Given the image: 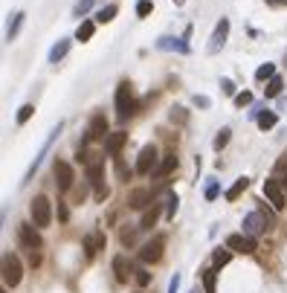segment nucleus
I'll use <instances>...</instances> for the list:
<instances>
[{"mask_svg": "<svg viewBox=\"0 0 287 293\" xmlns=\"http://www.w3.org/2000/svg\"><path fill=\"white\" fill-rule=\"evenodd\" d=\"M136 110V102H134V90H131V85L128 82H122V85L116 87V119L125 122L131 113Z\"/></svg>", "mask_w": 287, "mask_h": 293, "instance_id": "f257e3e1", "label": "nucleus"}, {"mask_svg": "<svg viewBox=\"0 0 287 293\" xmlns=\"http://www.w3.org/2000/svg\"><path fill=\"white\" fill-rule=\"evenodd\" d=\"M29 215H32L35 226H50L52 221V203L47 195H38L32 197V203H29Z\"/></svg>", "mask_w": 287, "mask_h": 293, "instance_id": "f03ea898", "label": "nucleus"}, {"mask_svg": "<svg viewBox=\"0 0 287 293\" xmlns=\"http://www.w3.org/2000/svg\"><path fill=\"white\" fill-rule=\"evenodd\" d=\"M20 276H23L20 259H17L15 253H6V256H3V285H6V288H17V285H20Z\"/></svg>", "mask_w": 287, "mask_h": 293, "instance_id": "7ed1b4c3", "label": "nucleus"}, {"mask_svg": "<svg viewBox=\"0 0 287 293\" xmlns=\"http://www.w3.org/2000/svg\"><path fill=\"white\" fill-rule=\"evenodd\" d=\"M107 137H110L107 134V116L104 113H93V119H90V125L85 131V139H82V148L87 142H93V139H107Z\"/></svg>", "mask_w": 287, "mask_h": 293, "instance_id": "20e7f679", "label": "nucleus"}, {"mask_svg": "<svg viewBox=\"0 0 287 293\" xmlns=\"http://www.w3.org/2000/svg\"><path fill=\"white\" fill-rule=\"evenodd\" d=\"M244 235H250V238H255V235H261V232H267L270 229V218L264 215V212H250L247 218H244Z\"/></svg>", "mask_w": 287, "mask_h": 293, "instance_id": "39448f33", "label": "nucleus"}, {"mask_svg": "<svg viewBox=\"0 0 287 293\" xmlns=\"http://www.w3.org/2000/svg\"><path fill=\"white\" fill-rule=\"evenodd\" d=\"M52 172H55L58 192H70V189H73V180H76V174H73V166H70V163H64V160H58V157H55V163H52Z\"/></svg>", "mask_w": 287, "mask_h": 293, "instance_id": "423d86ee", "label": "nucleus"}, {"mask_svg": "<svg viewBox=\"0 0 287 293\" xmlns=\"http://www.w3.org/2000/svg\"><path fill=\"white\" fill-rule=\"evenodd\" d=\"M264 197H267L276 209H285V203H287V192L282 189V183H279L276 177H267V180H264Z\"/></svg>", "mask_w": 287, "mask_h": 293, "instance_id": "0eeeda50", "label": "nucleus"}, {"mask_svg": "<svg viewBox=\"0 0 287 293\" xmlns=\"http://www.w3.org/2000/svg\"><path fill=\"white\" fill-rule=\"evenodd\" d=\"M163 247H166V238L157 235V238H151V241L139 250V259L145 261V264H157V261L163 259Z\"/></svg>", "mask_w": 287, "mask_h": 293, "instance_id": "6e6552de", "label": "nucleus"}, {"mask_svg": "<svg viewBox=\"0 0 287 293\" xmlns=\"http://www.w3.org/2000/svg\"><path fill=\"white\" fill-rule=\"evenodd\" d=\"M17 241L23 244L29 253H32V250H41V235H38V226L20 224V226H17Z\"/></svg>", "mask_w": 287, "mask_h": 293, "instance_id": "1a4fd4ad", "label": "nucleus"}, {"mask_svg": "<svg viewBox=\"0 0 287 293\" xmlns=\"http://www.w3.org/2000/svg\"><path fill=\"white\" fill-rule=\"evenodd\" d=\"M226 250H235V253L250 256V253H255V238L244 235V232H232V235L226 238Z\"/></svg>", "mask_w": 287, "mask_h": 293, "instance_id": "9d476101", "label": "nucleus"}, {"mask_svg": "<svg viewBox=\"0 0 287 293\" xmlns=\"http://www.w3.org/2000/svg\"><path fill=\"white\" fill-rule=\"evenodd\" d=\"M154 166H157V148L154 145H145L139 157H136V174H151Z\"/></svg>", "mask_w": 287, "mask_h": 293, "instance_id": "9b49d317", "label": "nucleus"}, {"mask_svg": "<svg viewBox=\"0 0 287 293\" xmlns=\"http://www.w3.org/2000/svg\"><path fill=\"white\" fill-rule=\"evenodd\" d=\"M226 38H229V20L226 17H220L218 26H215V32L209 38V52H218L223 44H226Z\"/></svg>", "mask_w": 287, "mask_h": 293, "instance_id": "f8f14e48", "label": "nucleus"}, {"mask_svg": "<svg viewBox=\"0 0 287 293\" xmlns=\"http://www.w3.org/2000/svg\"><path fill=\"white\" fill-rule=\"evenodd\" d=\"M125 142H128V134H125V131H113L110 137L104 139V151H107L110 157H116L119 151H122V145H125Z\"/></svg>", "mask_w": 287, "mask_h": 293, "instance_id": "ddd939ff", "label": "nucleus"}, {"mask_svg": "<svg viewBox=\"0 0 287 293\" xmlns=\"http://www.w3.org/2000/svg\"><path fill=\"white\" fill-rule=\"evenodd\" d=\"M113 273H116V282L125 285V282L131 279V273H134V270H131V261L125 259V256H116V259H113Z\"/></svg>", "mask_w": 287, "mask_h": 293, "instance_id": "4468645a", "label": "nucleus"}, {"mask_svg": "<svg viewBox=\"0 0 287 293\" xmlns=\"http://www.w3.org/2000/svg\"><path fill=\"white\" fill-rule=\"evenodd\" d=\"M148 203H151V192L148 189H134L131 197H128V206L131 209H145Z\"/></svg>", "mask_w": 287, "mask_h": 293, "instance_id": "2eb2a0df", "label": "nucleus"}, {"mask_svg": "<svg viewBox=\"0 0 287 293\" xmlns=\"http://www.w3.org/2000/svg\"><path fill=\"white\" fill-rule=\"evenodd\" d=\"M99 250H104V232L85 235V253H87V256H96Z\"/></svg>", "mask_w": 287, "mask_h": 293, "instance_id": "dca6fc26", "label": "nucleus"}, {"mask_svg": "<svg viewBox=\"0 0 287 293\" xmlns=\"http://www.w3.org/2000/svg\"><path fill=\"white\" fill-rule=\"evenodd\" d=\"M70 44H73L70 38H61V41H58V44L52 47V50H50V64H58V61H61V58L67 55V52H70Z\"/></svg>", "mask_w": 287, "mask_h": 293, "instance_id": "f3484780", "label": "nucleus"}, {"mask_svg": "<svg viewBox=\"0 0 287 293\" xmlns=\"http://www.w3.org/2000/svg\"><path fill=\"white\" fill-rule=\"evenodd\" d=\"M157 47L160 50H177V52H189V44L183 38H160L157 41Z\"/></svg>", "mask_w": 287, "mask_h": 293, "instance_id": "a211bd4d", "label": "nucleus"}, {"mask_svg": "<svg viewBox=\"0 0 287 293\" xmlns=\"http://www.w3.org/2000/svg\"><path fill=\"white\" fill-rule=\"evenodd\" d=\"M157 218H160V203H151V209H145V212H142L139 229H151V226L157 224Z\"/></svg>", "mask_w": 287, "mask_h": 293, "instance_id": "6ab92c4d", "label": "nucleus"}, {"mask_svg": "<svg viewBox=\"0 0 287 293\" xmlns=\"http://www.w3.org/2000/svg\"><path fill=\"white\" fill-rule=\"evenodd\" d=\"M174 169H177V157H174V151H169V154L163 157V163H160V166H157V177H166V174H171L174 172Z\"/></svg>", "mask_w": 287, "mask_h": 293, "instance_id": "aec40b11", "label": "nucleus"}, {"mask_svg": "<svg viewBox=\"0 0 287 293\" xmlns=\"http://www.w3.org/2000/svg\"><path fill=\"white\" fill-rule=\"evenodd\" d=\"M93 32H96V20H82L79 23V29H76V41H90L93 38Z\"/></svg>", "mask_w": 287, "mask_h": 293, "instance_id": "412c9836", "label": "nucleus"}, {"mask_svg": "<svg viewBox=\"0 0 287 293\" xmlns=\"http://www.w3.org/2000/svg\"><path fill=\"white\" fill-rule=\"evenodd\" d=\"M87 180H90L96 189L104 186V183H101V163L99 160H90V163H87Z\"/></svg>", "mask_w": 287, "mask_h": 293, "instance_id": "4be33fe9", "label": "nucleus"}, {"mask_svg": "<svg viewBox=\"0 0 287 293\" xmlns=\"http://www.w3.org/2000/svg\"><path fill=\"white\" fill-rule=\"evenodd\" d=\"M282 90H285V82H282V76H276V79H270V82H267V87H264V96H267V99H276Z\"/></svg>", "mask_w": 287, "mask_h": 293, "instance_id": "5701e85b", "label": "nucleus"}, {"mask_svg": "<svg viewBox=\"0 0 287 293\" xmlns=\"http://www.w3.org/2000/svg\"><path fill=\"white\" fill-rule=\"evenodd\" d=\"M116 12H119V6H116V3H110V6L99 9V12H96V23H110V20L116 17Z\"/></svg>", "mask_w": 287, "mask_h": 293, "instance_id": "b1692460", "label": "nucleus"}, {"mask_svg": "<svg viewBox=\"0 0 287 293\" xmlns=\"http://www.w3.org/2000/svg\"><path fill=\"white\" fill-rule=\"evenodd\" d=\"M247 186H250V177H238V180H235V186L226 192V200H238V195L247 189Z\"/></svg>", "mask_w": 287, "mask_h": 293, "instance_id": "393cba45", "label": "nucleus"}, {"mask_svg": "<svg viewBox=\"0 0 287 293\" xmlns=\"http://www.w3.org/2000/svg\"><path fill=\"white\" fill-rule=\"evenodd\" d=\"M23 12H17L15 17H12V23H9V29H6V41H15V35L20 32V23H23Z\"/></svg>", "mask_w": 287, "mask_h": 293, "instance_id": "a878e982", "label": "nucleus"}, {"mask_svg": "<svg viewBox=\"0 0 287 293\" xmlns=\"http://www.w3.org/2000/svg\"><path fill=\"white\" fill-rule=\"evenodd\" d=\"M276 122H279V116H276L273 110H264V113L258 116V128H261V131H270V128L276 125Z\"/></svg>", "mask_w": 287, "mask_h": 293, "instance_id": "bb28decb", "label": "nucleus"}, {"mask_svg": "<svg viewBox=\"0 0 287 293\" xmlns=\"http://www.w3.org/2000/svg\"><path fill=\"white\" fill-rule=\"evenodd\" d=\"M215 279H218V270H215V267L203 270V288H206V293H215Z\"/></svg>", "mask_w": 287, "mask_h": 293, "instance_id": "cd10ccee", "label": "nucleus"}, {"mask_svg": "<svg viewBox=\"0 0 287 293\" xmlns=\"http://www.w3.org/2000/svg\"><path fill=\"white\" fill-rule=\"evenodd\" d=\"M255 79L258 82H267V79H276V64H261L255 70Z\"/></svg>", "mask_w": 287, "mask_h": 293, "instance_id": "c85d7f7f", "label": "nucleus"}, {"mask_svg": "<svg viewBox=\"0 0 287 293\" xmlns=\"http://www.w3.org/2000/svg\"><path fill=\"white\" fill-rule=\"evenodd\" d=\"M229 259H232V253H229V250H215V253H212V264H215V267L229 264Z\"/></svg>", "mask_w": 287, "mask_h": 293, "instance_id": "c756f323", "label": "nucleus"}, {"mask_svg": "<svg viewBox=\"0 0 287 293\" xmlns=\"http://www.w3.org/2000/svg\"><path fill=\"white\" fill-rule=\"evenodd\" d=\"M229 134H232L229 128H220V131H218V137H215V142H212V145H215V151L226 148V142H229Z\"/></svg>", "mask_w": 287, "mask_h": 293, "instance_id": "7c9ffc66", "label": "nucleus"}, {"mask_svg": "<svg viewBox=\"0 0 287 293\" xmlns=\"http://www.w3.org/2000/svg\"><path fill=\"white\" fill-rule=\"evenodd\" d=\"M151 12H154L151 0H139V3H136V17H148Z\"/></svg>", "mask_w": 287, "mask_h": 293, "instance_id": "2f4dec72", "label": "nucleus"}, {"mask_svg": "<svg viewBox=\"0 0 287 293\" xmlns=\"http://www.w3.org/2000/svg\"><path fill=\"white\" fill-rule=\"evenodd\" d=\"M32 113H35V104H29V102H26V104H20V110H17V125H23V122L29 119Z\"/></svg>", "mask_w": 287, "mask_h": 293, "instance_id": "473e14b6", "label": "nucleus"}, {"mask_svg": "<svg viewBox=\"0 0 287 293\" xmlns=\"http://www.w3.org/2000/svg\"><path fill=\"white\" fill-rule=\"evenodd\" d=\"M136 229H139V226H136ZM136 229H128V226H125V229L119 232V241L125 244V247H131V244L136 241Z\"/></svg>", "mask_w": 287, "mask_h": 293, "instance_id": "72a5a7b5", "label": "nucleus"}, {"mask_svg": "<svg viewBox=\"0 0 287 293\" xmlns=\"http://www.w3.org/2000/svg\"><path fill=\"white\" fill-rule=\"evenodd\" d=\"M169 119H171V122H177V125H183V122L189 119L186 107H174V110H171V113H169Z\"/></svg>", "mask_w": 287, "mask_h": 293, "instance_id": "f704fd0d", "label": "nucleus"}, {"mask_svg": "<svg viewBox=\"0 0 287 293\" xmlns=\"http://www.w3.org/2000/svg\"><path fill=\"white\" fill-rule=\"evenodd\" d=\"M90 6H93V0H79V3L73 6V15H76V17H82V15L87 12V9H90Z\"/></svg>", "mask_w": 287, "mask_h": 293, "instance_id": "c9c22d12", "label": "nucleus"}, {"mask_svg": "<svg viewBox=\"0 0 287 293\" xmlns=\"http://www.w3.org/2000/svg\"><path fill=\"white\" fill-rule=\"evenodd\" d=\"M136 273V285H139V288H148V282H151V273H148V270H134Z\"/></svg>", "mask_w": 287, "mask_h": 293, "instance_id": "e433bc0d", "label": "nucleus"}, {"mask_svg": "<svg viewBox=\"0 0 287 293\" xmlns=\"http://www.w3.org/2000/svg\"><path fill=\"white\" fill-rule=\"evenodd\" d=\"M276 180H279V183H282V189L287 192V163H285V160L279 163V177H276Z\"/></svg>", "mask_w": 287, "mask_h": 293, "instance_id": "4c0bfd02", "label": "nucleus"}, {"mask_svg": "<svg viewBox=\"0 0 287 293\" xmlns=\"http://www.w3.org/2000/svg\"><path fill=\"white\" fill-rule=\"evenodd\" d=\"M250 102H253V93H250V90H244V93H238V96H235L238 107H244V104H250Z\"/></svg>", "mask_w": 287, "mask_h": 293, "instance_id": "58836bf2", "label": "nucleus"}, {"mask_svg": "<svg viewBox=\"0 0 287 293\" xmlns=\"http://www.w3.org/2000/svg\"><path fill=\"white\" fill-rule=\"evenodd\" d=\"M218 192H220V186H218V183H209L203 195H206V200H215V197H218Z\"/></svg>", "mask_w": 287, "mask_h": 293, "instance_id": "ea45409f", "label": "nucleus"}, {"mask_svg": "<svg viewBox=\"0 0 287 293\" xmlns=\"http://www.w3.org/2000/svg\"><path fill=\"white\" fill-rule=\"evenodd\" d=\"M116 174L122 177V180H128V177H131V169H128L125 163H119V160H116Z\"/></svg>", "mask_w": 287, "mask_h": 293, "instance_id": "a19ab883", "label": "nucleus"}, {"mask_svg": "<svg viewBox=\"0 0 287 293\" xmlns=\"http://www.w3.org/2000/svg\"><path fill=\"white\" fill-rule=\"evenodd\" d=\"M177 203H180V200H177V195H171V197H169V209H166V215H169V218H174V212H177Z\"/></svg>", "mask_w": 287, "mask_h": 293, "instance_id": "79ce46f5", "label": "nucleus"}, {"mask_svg": "<svg viewBox=\"0 0 287 293\" xmlns=\"http://www.w3.org/2000/svg\"><path fill=\"white\" fill-rule=\"evenodd\" d=\"M220 90L232 96V93H235V85H232V79H220Z\"/></svg>", "mask_w": 287, "mask_h": 293, "instance_id": "37998d69", "label": "nucleus"}, {"mask_svg": "<svg viewBox=\"0 0 287 293\" xmlns=\"http://www.w3.org/2000/svg\"><path fill=\"white\" fill-rule=\"evenodd\" d=\"M177 288H180V273H174L169 282V293H177Z\"/></svg>", "mask_w": 287, "mask_h": 293, "instance_id": "c03bdc74", "label": "nucleus"}, {"mask_svg": "<svg viewBox=\"0 0 287 293\" xmlns=\"http://www.w3.org/2000/svg\"><path fill=\"white\" fill-rule=\"evenodd\" d=\"M107 195H110V189H107V186H99V189H96V200L104 203V197H107Z\"/></svg>", "mask_w": 287, "mask_h": 293, "instance_id": "a18cd8bd", "label": "nucleus"}, {"mask_svg": "<svg viewBox=\"0 0 287 293\" xmlns=\"http://www.w3.org/2000/svg\"><path fill=\"white\" fill-rule=\"evenodd\" d=\"M194 104H197V107H209V96H194Z\"/></svg>", "mask_w": 287, "mask_h": 293, "instance_id": "49530a36", "label": "nucleus"}, {"mask_svg": "<svg viewBox=\"0 0 287 293\" xmlns=\"http://www.w3.org/2000/svg\"><path fill=\"white\" fill-rule=\"evenodd\" d=\"M29 261H32V267H38V264H41V253L32 250V253H29Z\"/></svg>", "mask_w": 287, "mask_h": 293, "instance_id": "de8ad7c7", "label": "nucleus"}, {"mask_svg": "<svg viewBox=\"0 0 287 293\" xmlns=\"http://www.w3.org/2000/svg\"><path fill=\"white\" fill-rule=\"evenodd\" d=\"M58 218H61V221H67V218H70V212H67L64 203H58Z\"/></svg>", "mask_w": 287, "mask_h": 293, "instance_id": "09e8293b", "label": "nucleus"}, {"mask_svg": "<svg viewBox=\"0 0 287 293\" xmlns=\"http://www.w3.org/2000/svg\"><path fill=\"white\" fill-rule=\"evenodd\" d=\"M267 6H273V9H282V6H287V0H267Z\"/></svg>", "mask_w": 287, "mask_h": 293, "instance_id": "8fccbe9b", "label": "nucleus"}, {"mask_svg": "<svg viewBox=\"0 0 287 293\" xmlns=\"http://www.w3.org/2000/svg\"><path fill=\"white\" fill-rule=\"evenodd\" d=\"M171 3H174V6H183V3H186V0H171Z\"/></svg>", "mask_w": 287, "mask_h": 293, "instance_id": "3c124183", "label": "nucleus"}, {"mask_svg": "<svg viewBox=\"0 0 287 293\" xmlns=\"http://www.w3.org/2000/svg\"><path fill=\"white\" fill-rule=\"evenodd\" d=\"M136 293H142V291H136Z\"/></svg>", "mask_w": 287, "mask_h": 293, "instance_id": "603ef678", "label": "nucleus"}]
</instances>
